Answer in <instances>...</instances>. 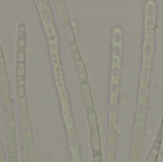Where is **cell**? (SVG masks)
I'll use <instances>...</instances> for the list:
<instances>
[{
  "label": "cell",
  "instance_id": "1",
  "mask_svg": "<svg viewBox=\"0 0 163 162\" xmlns=\"http://www.w3.org/2000/svg\"><path fill=\"white\" fill-rule=\"evenodd\" d=\"M156 5L154 0L146 2L144 9V39L143 43H156Z\"/></svg>",
  "mask_w": 163,
  "mask_h": 162
},
{
  "label": "cell",
  "instance_id": "2",
  "mask_svg": "<svg viewBox=\"0 0 163 162\" xmlns=\"http://www.w3.org/2000/svg\"><path fill=\"white\" fill-rule=\"evenodd\" d=\"M145 124L146 119H135L130 162H138L140 150H141L143 138H144Z\"/></svg>",
  "mask_w": 163,
  "mask_h": 162
},
{
  "label": "cell",
  "instance_id": "3",
  "mask_svg": "<svg viewBox=\"0 0 163 162\" xmlns=\"http://www.w3.org/2000/svg\"><path fill=\"white\" fill-rule=\"evenodd\" d=\"M123 54V33L119 26L114 28L112 33V66H121Z\"/></svg>",
  "mask_w": 163,
  "mask_h": 162
},
{
  "label": "cell",
  "instance_id": "4",
  "mask_svg": "<svg viewBox=\"0 0 163 162\" xmlns=\"http://www.w3.org/2000/svg\"><path fill=\"white\" fill-rule=\"evenodd\" d=\"M80 90H81V96L83 103L85 105L86 110H92L93 108V100L91 93V88L89 85V82H83L80 83Z\"/></svg>",
  "mask_w": 163,
  "mask_h": 162
},
{
  "label": "cell",
  "instance_id": "5",
  "mask_svg": "<svg viewBox=\"0 0 163 162\" xmlns=\"http://www.w3.org/2000/svg\"><path fill=\"white\" fill-rule=\"evenodd\" d=\"M151 72H152V63H142L141 72H140L139 85L149 86L151 80Z\"/></svg>",
  "mask_w": 163,
  "mask_h": 162
},
{
  "label": "cell",
  "instance_id": "6",
  "mask_svg": "<svg viewBox=\"0 0 163 162\" xmlns=\"http://www.w3.org/2000/svg\"><path fill=\"white\" fill-rule=\"evenodd\" d=\"M36 4H38L37 6L40 8V15H41V18H42L43 24L46 26H51V25H54V22H52V13L51 10L48 5H41L38 3V1L36 2Z\"/></svg>",
  "mask_w": 163,
  "mask_h": 162
},
{
  "label": "cell",
  "instance_id": "7",
  "mask_svg": "<svg viewBox=\"0 0 163 162\" xmlns=\"http://www.w3.org/2000/svg\"><path fill=\"white\" fill-rule=\"evenodd\" d=\"M74 65H76V72H77V75H78V79L80 81V83L87 82L88 74L86 71V67H85V64L83 62V60H82V58L74 60Z\"/></svg>",
  "mask_w": 163,
  "mask_h": 162
},
{
  "label": "cell",
  "instance_id": "8",
  "mask_svg": "<svg viewBox=\"0 0 163 162\" xmlns=\"http://www.w3.org/2000/svg\"><path fill=\"white\" fill-rule=\"evenodd\" d=\"M118 100H109V123H117Z\"/></svg>",
  "mask_w": 163,
  "mask_h": 162
},
{
  "label": "cell",
  "instance_id": "9",
  "mask_svg": "<svg viewBox=\"0 0 163 162\" xmlns=\"http://www.w3.org/2000/svg\"><path fill=\"white\" fill-rule=\"evenodd\" d=\"M56 6L57 8V12H58V16L61 20L63 25L70 24V20H69V15L67 13V10L65 8L64 2L63 1H56Z\"/></svg>",
  "mask_w": 163,
  "mask_h": 162
},
{
  "label": "cell",
  "instance_id": "10",
  "mask_svg": "<svg viewBox=\"0 0 163 162\" xmlns=\"http://www.w3.org/2000/svg\"><path fill=\"white\" fill-rule=\"evenodd\" d=\"M147 104L148 101L137 99L135 119H146V116H147Z\"/></svg>",
  "mask_w": 163,
  "mask_h": 162
},
{
  "label": "cell",
  "instance_id": "11",
  "mask_svg": "<svg viewBox=\"0 0 163 162\" xmlns=\"http://www.w3.org/2000/svg\"><path fill=\"white\" fill-rule=\"evenodd\" d=\"M120 91V81L110 80V99L118 100Z\"/></svg>",
  "mask_w": 163,
  "mask_h": 162
},
{
  "label": "cell",
  "instance_id": "12",
  "mask_svg": "<svg viewBox=\"0 0 163 162\" xmlns=\"http://www.w3.org/2000/svg\"><path fill=\"white\" fill-rule=\"evenodd\" d=\"M63 29H64V33L66 36V39H67L68 43L72 45V44L76 43V37H74V30L73 27H72L71 23L67 24V25H63Z\"/></svg>",
  "mask_w": 163,
  "mask_h": 162
},
{
  "label": "cell",
  "instance_id": "13",
  "mask_svg": "<svg viewBox=\"0 0 163 162\" xmlns=\"http://www.w3.org/2000/svg\"><path fill=\"white\" fill-rule=\"evenodd\" d=\"M25 162H34V149L32 144H25Z\"/></svg>",
  "mask_w": 163,
  "mask_h": 162
},
{
  "label": "cell",
  "instance_id": "14",
  "mask_svg": "<svg viewBox=\"0 0 163 162\" xmlns=\"http://www.w3.org/2000/svg\"><path fill=\"white\" fill-rule=\"evenodd\" d=\"M22 133H23V137H24L25 144H31L32 130H31V126H30V124L22 126Z\"/></svg>",
  "mask_w": 163,
  "mask_h": 162
},
{
  "label": "cell",
  "instance_id": "15",
  "mask_svg": "<svg viewBox=\"0 0 163 162\" xmlns=\"http://www.w3.org/2000/svg\"><path fill=\"white\" fill-rule=\"evenodd\" d=\"M148 96H149V86L139 85L138 98H137V99H139V100H145V101H148Z\"/></svg>",
  "mask_w": 163,
  "mask_h": 162
},
{
  "label": "cell",
  "instance_id": "16",
  "mask_svg": "<svg viewBox=\"0 0 163 162\" xmlns=\"http://www.w3.org/2000/svg\"><path fill=\"white\" fill-rule=\"evenodd\" d=\"M4 111H5V114H6L7 118L10 119L12 118L13 116V106L11 104L10 99H8L7 101H4Z\"/></svg>",
  "mask_w": 163,
  "mask_h": 162
},
{
  "label": "cell",
  "instance_id": "17",
  "mask_svg": "<svg viewBox=\"0 0 163 162\" xmlns=\"http://www.w3.org/2000/svg\"><path fill=\"white\" fill-rule=\"evenodd\" d=\"M18 104H19V109H20V113H28V112H27V98H26V96L18 98Z\"/></svg>",
  "mask_w": 163,
  "mask_h": 162
},
{
  "label": "cell",
  "instance_id": "18",
  "mask_svg": "<svg viewBox=\"0 0 163 162\" xmlns=\"http://www.w3.org/2000/svg\"><path fill=\"white\" fill-rule=\"evenodd\" d=\"M0 85L1 87L9 86V77H8L7 72H0Z\"/></svg>",
  "mask_w": 163,
  "mask_h": 162
},
{
  "label": "cell",
  "instance_id": "19",
  "mask_svg": "<svg viewBox=\"0 0 163 162\" xmlns=\"http://www.w3.org/2000/svg\"><path fill=\"white\" fill-rule=\"evenodd\" d=\"M20 124L22 125V126L29 124L28 113H20Z\"/></svg>",
  "mask_w": 163,
  "mask_h": 162
},
{
  "label": "cell",
  "instance_id": "20",
  "mask_svg": "<svg viewBox=\"0 0 163 162\" xmlns=\"http://www.w3.org/2000/svg\"><path fill=\"white\" fill-rule=\"evenodd\" d=\"M7 127H8V132H13L15 131V120H13V117L8 119Z\"/></svg>",
  "mask_w": 163,
  "mask_h": 162
},
{
  "label": "cell",
  "instance_id": "21",
  "mask_svg": "<svg viewBox=\"0 0 163 162\" xmlns=\"http://www.w3.org/2000/svg\"><path fill=\"white\" fill-rule=\"evenodd\" d=\"M1 93H2V96H3V98H8V97H10L11 90H10L9 86H8V87H2Z\"/></svg>",
  "mask_w": 163,
  "mask_h": 162
},
{
  "label": "cell",
  "instance_id": "22",
  "mask_svg": "<svg viewBox=\"0 0 163 162\" xmlns=\"http://www.w3.org/2000/svg\"><path fill=\"white\" fill-rule=\"evenodd\" d=\"M54 74H56V78H60L62 77V71L60 65H56L54 67Z\"/></svg>",
  "mask_w": 163,
  "mask_h": 162
},
{
  "label": "cell",
  "instance_id": "23",
  "mask_svg": "<svg viewBox=\"0 0 163 162\" xmlns=\"http://www.w3.org/2000/svg\"><path fill=\"white\" fill-rule=\"evenodd\" d=\"M59 94H60V97H61V101H67L68 96H67L66 89L63 88V89H61V90H59Z\"/></svg>",
  "mask_w": 163,
  "mask_h": 162
},
{
  "label": "cell",
  "instance_id": "24",
  "mask_svg": "<svg viewBox=\"0 0 163 162\" xmlns=\"http://www.w3.org/2000/svg\"><path fill=\"white\" fill-rule=\"evenodd\" d=\"M17 62H25V52H20V51H17Z\"/></svg>",
  "mask_w": 163,
  "mask_h": 162
},
{
  "label": "cell",
  "instance_id": "25",
  "mask_svg": "<svg viewBox=\"0 0 163 162\" xmlns=\"http://www.w3.org/2000/svg\"><path fill=\"white\" fill-rule=\"evenodd\" d=\"M47 35H51L52 33H56V29H54V25H51V26H46L45 27Z\"/></svg>",
  "mask_w": 163,
  "mask_h": 162
},
{
  "label": "cell",
  "instance_id": "26",
  "mask_svg": "<svg viewBox=\"0 0 163 162\" xmlns=\"http://www.w3.org/2000/svg\"><path fill=\"white\" fill-rule=\"evenodd\" d=\"M56 85H57V87H58L59 90H61V89L65 88L64 82H63V78H62V77H60V78H56Z\"/></svg>",
  "mask_w": 163,
  "mask_h": 162
},
{
  "label": "cell",
  "instance_id": "27",
  "mask_svg": "<svg viewBox=\"0 0 163 162\" xmlns=\"http://www.w3.org/2000/svg\"><path fill=\"white\" fill-rule=\"evenodd\" d=\"M50 43H57V35L56 33H52L51 35H48Z\"/></svg>",
  "mask_w": 163,
  "mask_h": 162
},
{
  "label": "cell",
  "instance_id": "28",
  "mask_svg": "<svg viewBox=\"0 0 163 162\" xmlns=\"http://www.w3.org/2000/svg\"><path fill=\"white\" fill-rule=\"evenodd\" d=\"M17 96L19 98L25 96V87H17Z\"/></svg>",
  "mask_w": 163,
  "mask_h": 162
},
{
  "label": "cell",
  "instance_id": "29",
  "mask_svg": "<svg viewBox=\"0 0 163 162\" xmlns=\"http://www.w3.org/2000/svg\"><path fill=\"white\" fill-rule=\"evenodd\" d=\"M16 74L17 76H25V68H16Z\"/></svg>",
  "mask_w": 163,
  "mask_h": 162
},
{
  "label": "cell",
  "instance_id": "30",
  "mask_svg": "<svg viewBox=\"0 0 163 162\" xmlns=\"http://www.w3.org/2000/svg\"><path fill=\"white\" fill-rule=\"evenodd\" d=\"M50 49H51L52 52H58V44L50 43Z\"/></svg>",
  "mask_w": 163,
  "mask_h": 162
},
{
  "label": "cell",
  "instance_id": "31",
  "mask_svg": "<svg viewBox=\"0 0 163 162\" xmlns=\"http://www.w3.org/2000/svg\"><path fill=\"white\" fill-rule=\"evenodd\" d=\"M0 72H7L6 66H5V62L0 63Z\"/></svg>",
  "mask_w": 163,
  "mask_h": 162
},
{
  "label": "cell",
  "instance_id": "32",
  "mask_svg": "<svg viewBox=\"0 0 163 162\" xmlns=\"http://www.w3.org/2000/svg\"><path fill=\"white\" fill-rule=\"evenodd\" d=\"M18 39H24V40H26V33L18 32Z\"/></svg>",
  "mask_w": 163,
  "mask_h": 162
},
{
  "label": "cell",
  "instance_id": "33",
  "mask_svg": "<svg viewBox=\"0 0 163 162\" xmlns=\"http://www.w3.org/2000/svg\"><path fill=\"white\" fill-rule=\"evenodd\" d=\"M59 58L58 52H52V59H57Z\"/></svg>",
  "mask_w": 163,
  "mask_h": 162
},
{
  "label": "cell",
  "instance_id": "34",
  "mask_svg": "<svg viewBox=\"0 0 163 162\" xmlns=\"http://www.w3.org/2000/svg\"><path fill=\"white\" fill-rule=\"evenodd\" d=\"M4 160V153H3V150H2V147L0 145V162H2Z\"/></svg>",
  "mask_w": 163,
  "mask_h": 162
},
{
  "label": "cell",
  "instance_id": "35",
  "mask_svg": "<svg viewBox=\"0 0 163 162\" xmlns=\"http://www.w3.org/2000/svg\"><path fill=\"white\" fill-rule=\"evenodd\" d=\"M19 32H23V33H26V29H25V26H24V24H20V25H19Z\"/></svg>",
  "mask_w": 163,
  "mask_h": 162
},
{
  "label": "cell",
  "instance_id": "36",
  "mask_svg": "<svg viewBox=\"0 0 163 162\" xmlns=\"http://www.w3.org/2000/svg\"><path fill=\"white\" fill-rule=\"evenodd\" d=\"M95 162H103L102 161L101 155H95Z\"/></svg>",
  "mask_w": 163,
  "mask_h": 162
},
{
  "label": "cell",
  "instance_id": "37",
  "mask_svg": "<svg viewBox=\"0 0 163 162\" xmlns=\"http://www.w3.org/2000/svg\"><path fill=\"white\" fill-rule=\"evenodd\" d=\"M24 85H25L24 79L21 80V81H18V82H17V87H24Z\"/></svg>",
  "mask_w": 163,
  "mask_h": 162
},
{
  "label": "cell",
  "instance_id": "38",
  "mask_svg": "<svg viewBox=\"0 0 163 162\" xmlns=\"http://www.w3.org/2000/svg\"><path fill=\"white\" fill-rule=\"evenodd\" d=\"M17 68H25V62H17Z\"/></svg>",
  "mask_w": 163,
  "mask_h": 162
},
{
  "label": "cell",
  "instance_id": "39",
  "mask_svg": "<svg viewBox=\"0 0 163 162\" xmlns=\"http://www.w3.org/2000/svg\"><path fill=\"white\" fill-rule=\"evenodd\" d=\"M23 79H24V77H21V76H17V77H16V80H17V82H18V81L23 80Z\"/></svg>",
  "mask_w": 163,
  "mask_h": 162
},
{
  "label": "cell",
  "instance_id": "40",
  "mask_svg": "<svg viewBox=\"0 0 163 162\" xmlns=\"http://www.w3.org/2000/svg\"><path fill=\"white\" fill-rule=\"evenodd\" d=\"M1 56H3V52H2V49H1V47H0V57Z\"/></svg>",
  "mask_w": 163,
  "mask_h": 162
},
{
  "label": "cell",
  "instance_id": "41",
  "mask_svg": "<svg viewBox=\"0 0 163 162\" xmlns=\"http://www.w3.org/2000/svg\"><path fill=\"white\" fill-rule=\"evenodd\" d=\"M2 162H3V161H2Z\"/></svg>",
  "mask_w": 163,
  "mask_h": 162
}]
</instances>
